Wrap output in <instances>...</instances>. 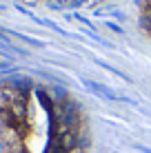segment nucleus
<instances>
[{"instance_id":"nucleus-2","label":"nucleus","mask_w":151,"mask_h":153,"mask_svg":"<svg viewBox=\"0 0 151 153\" xmlns=\"http://www.w3.org/2000/svg\"><path fill=\"white\" fill-rule=\"evenodd\" d=\"M140 22H142V29L147 31V36L151 38V0H140Z\"/></svg>"},{"instance_id":"nucleus-1","label":"nucleus","mask_w":151,"mask_h":153,"mask_svg":"<svg viewBox=\"0 0 151 153\" xmlns=\"http://www.w3.org/2000/svg\"><path fill=\"white\" fill-rule=\"evenodd\" d=\"M87 115L69 93L40 80L0 82V153H87Z\"/></svg>"},{"instance_id":"nucleus-3","label":"nucleus","mask_w":151,"mask_h":153,"mask_svg":"<svg viewBox=\"0 0 151 153\" xmlns=\"http://www.w3.org/2000/svg\"><path fill=\"white\" fill-rule=\"evenodd\" d=\"M33 2H49V4H85V2H98V0H33Z\"/></svg>"}]
</instances>
